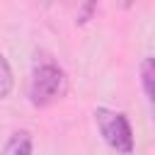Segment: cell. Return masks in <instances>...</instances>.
Returning a JSON list of instances; mask_svg holds the SVG:
<instances>
[{
	"label": "cell",
	"mask_w": 155,
	"mask_h": 155,
	"mask_svg": "<svg viewBox=\"0 0 155 155\" xmlns=\"http://www.w3.org/2000/svg\"><path fill=\"white\" fill-rule=\"evenodd\" d=\"M2 155H31V138H29V133H17L7 143Z\"/></svg>",
	"instance_id": "5b68a950"
},
{
	"label": "cell",
	"mask_w": 155,
	"mask_h": 155,
	"mask_svg": "<svg viewBox=\"0 0 155 155\" xmlns=\"http://www.w3.org/2000/svg\"><path fill=\"white\" fill-rule=\"evenodd\" d=\"M15 87V75L10 68V61L5 58V53L0 51V99H5Z\"/></svg>",
	"instance_id": "277c9868"
},
{
	"label": "cell",
	"mask_w": 155,
	"mask_h": 155,
	"mask_svg": "<svg viewBox=\"0 0 155 155\" xmlns=\"http://www.w3.org/2000/svg\"><path fill=\"white\" fill-rule=\"evenodd\" d=\"M153 82H155V65H153V58L145 56L140 61V87H143V94L148 102H153L155 97V90H153Z\"/></svg>",
	"instance_id": "3957f363"
},
{
	"label": "cell",
	"mask_w": 155,
	"mask_h": 155,
	"mask_svg": "<svg viewBox=\"0 0 155 155\" xmlns=\"http://www.w3.org/2000/svg\"><path fill=\"white\" fill-rule=\"evenodd\" d=\"M68 92V78L65 70L51 61V58H39L31 68V78H29V90L27 97L34 107L44 109L51 107L53 102H58L61 97H65Z\"/></svg>",
	"instance_id": "6da1fadb"
},
{
	"label": "cell",
	"mask_w": 155,
	"mask_h": 155,
	"mask_svg": "<svg viewBox=\"0 0 155 155\" xmlns=\"http://www.w3.org/2000/svg\"><path fill=\"white\" fill-rule=\"evenodd\" d=\"M92 10H94V5H92V2H90V5H85V7H82V17H80L78 22H80V24H85V22L90 19V15H92Z\"/></svg>",
	"instance_id": "8992f818"
},
{
	"label": "cell",
	"mask_w": 155,
	"mask_h": 155,
	"mask_svg": "<svg viewBox=\"0 0 155 155\" xmlns=\"http://www.w3.org/2000/svg\"><path fill=\"white\" fill-rule=\"evenodd\" d=\"M94 121H97L99 136L107 143V148H111L116 155H131L133 153L136 138H133V128H131L124 111L97 107L94 109Z\"/></svg>",
	"instance_id": "7a4b0ae2"
}]
</instances>
